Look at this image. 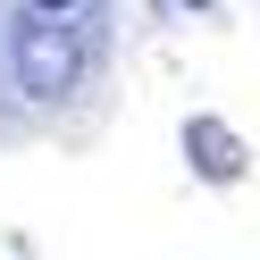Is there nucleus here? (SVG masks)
Masks as SVG:
<instances>
[{"instance_id":"nucleus-1","label":"nucleus","mask_w":260,"mask_h":260,"mask_svg":"<svg viewBox=\"0 0 260 260\" xmlns=\"http://www.w3.org/2000/svg\"><path fill=\"white\" fill-rule=\"evenodd\" d=\"M9 76H17L25 101H68L76 76H84L76 17H42V9H25V17L9 25Z\"/></svg>"},{"instance_id":"nucleus-2","label":"nucleus","mask_w":260,"mask_h":260,"mask_svg":"<svg viewBox=\"0 0 260 260\" xmlns=\"http://www.w3.org/2000/svg\"><path fill=\"white\" fill-rule=\"evenodd\" d=\"M185 159L210 176V185H235L243 176V143H235L226 118H185Z\"/></svg>"},{"instance_id":"nucleus-3","label":"nucleus","mask_w":260,"mask_h":260,"mask_svg":"<svg viewBox=\"0 0 260 260\" xmlns=\"http://www.w3.org/2000/svg\"><path fill=\"white\" fill-rule=\"evenodd\" d=\"M25 9H42V17H84L92 0H25Z\"/></svg>"}]
</instances>
